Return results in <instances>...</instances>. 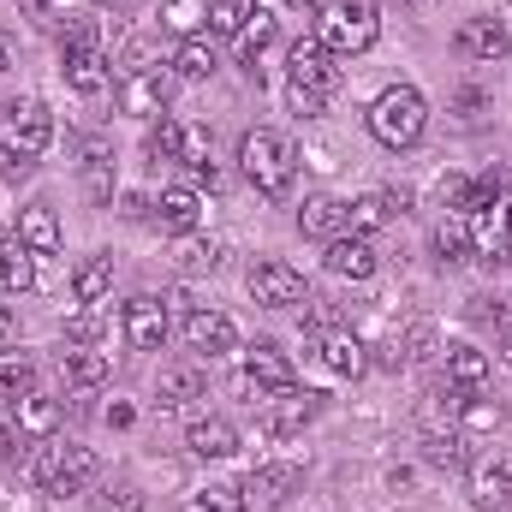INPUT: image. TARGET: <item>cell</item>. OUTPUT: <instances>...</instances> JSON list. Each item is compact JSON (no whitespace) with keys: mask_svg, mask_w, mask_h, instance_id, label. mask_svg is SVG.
Wrapping results in <instances>:
<instances>
[{"mask_svg":"<svg viewBox=\"0 0 512 512\" xmlns=\"http://www.w3.org/2000/svg\"><path fill=\"white\" fill-rule=\"evenodd\" d=\"M316 358H322L328 376H364V370H370V352H364V340H358L352 328H328V334H316Z\"/></svg>","mask_w":512,"mask_h":512,"instance_id":"2e32d148","label":"cell"},{"mask_svg":"<svg viewBox=\"0 0 512 512\" xmlns=\"http://www.w3.org/2000/svg\"><path fill=\"white\" fill-rule=\"evenodd\" d=\"M24 6H30V12H48V6H54V0H24Z\"/></svg>","mask_w":512,"mask_h":512,"instance_id":"f907efd6","label":"cell"},{"mask_svg":"<svg viewBox=\"0 0 512 512\" xmlns=\"http://www.w3.org/2000/svg\"><path fill=\"white\" fill-rule=\"evenodd\" d=\"M12 66H18V54H12V42L0 36V72H12Z\"/></svg>","mask_w":512,"mask_h":512,"instance_id":"c3c4849f","label":"cell"},{"mask_svg":"<svg viewBox=\"0 0 512 512\" xmlns=\"http://www.w3.org/2000/svg\"><path fill=\"white\" fill-rule=\"evenodd\" d=\"M161 30H173L179 42L209 30V0H161Z\"/></svg>","mask_w":512,"mask_h":512,"instance_id":"f1b7e54d","label":"cell"},{"mask_svg":"<svg viewBox=\"0 0 512 512\" xmlns=\"http://www.w3.org/2000/svg\"><path fill=\"white\" fill-rule=\"evenodd\" d=\"M465 489H471V507L477 512H501L512 507V459L507 453H483L465 465Z\"/></svg>","mask_w":512,"mask_h":512,"instance_id":"7c38bea8","label":"cell"},{"mask_svg":"<svg viewBox=\"0 0 512 512\" xmlns=\"http://www.w3.org/2000/svg\"><path fill=\"white\" fill-rule=\"evenodd\" d=\"M114 292V256H90V262H78V274H72V298L78 304H102Z\"/></svg>","mask_w":512,"mask_h":512,"instance_id":"83f0119b","label":"cell"},{"mask_svg":"<svg viewBox=\"0 0 512 512\" xmlns=\"http://www.w3.org/2000/svg\"><path fill=\"white\" fill-rule=\"evenodd\" d=\"M84 185H90L96 203H114V161H108L102 143H90V155H84Z\"/></svg>","mask_w":512,"mask_h":512,"instance_id":"d590c367","label":"cell"},{"mask_svg":"<svg viewBox=\"0 0 512 512\" xmlns=\"http://www.w3.org/2000/svg\"><path fill=\"white\" fill-rule=\"evenodd\" d=\"M96 334H102V310H96V304H84V310L66 322V340H72V346H90Z\"/></svg>","mask_w":512,"mask_h":512,"instance_id":"ee69618b","label":"cell"},{"mask_svg":"<svg viewBox=\"0 0 512 512\" xmlns=\"http://www.w3.org/2000/svg\"><path fill=\"white\" fill-rule=\"evenodd\" d=\"M298 233H310V239H340V233H352V227H346V203H340V197H304Z\"/></svg>","mask_w":512,"mask_h":512,"instance_id":"484cf974","label":"cell"},{"mask_svg":"<svg viewBox=\"0 0 512 512\" xmlns=\"http://www.w3.org/2000/svg\"><path fill=\"white\" fill-rule=\"evenodd\" d=\"M179 512H245V501H239V489H221V483H209V489H191Z\"/></svg>","mask_w":512,"mask_h":512,"instance_id":"ab89813d","label":"cell"},{"mask_svg":"<svg viewBox=\"0 0 512 512\" xmlns=\"http://www.w3.org/2000/svg\"><path fill=\"white\" fill-rule=\"evenodd\" d=\"M60 48H102V30H96V18H72V24L60 30Z\"/></svg>","mask_w":512,"mask_h":512,"instance_id":"f6af8a7d","label":"cell"},{"mask_svg":"<svg viewBox=\"0 0 512 512\" xmlns=\"http://www.w3.org/2000/svg\"><path fill=\"white\" fill-rule=\"evenodd\" d=\"M60 72H66V84H72L78 96H102V90L114 84L108 48H60Z\"/></svg>","mask_w":512,"mask_h":512,"instance_id":"9a60e30c","label":"cell"},{"mask_svg":"<svg viewBox=\"0 0 512 512\" xmlns=\"http://www.w3.org/2000/svg\"><path fill=\"white\" fill-rule=\"evenodd\" d=\"M167 334H173V322H167V304L161 298H131L126 304V340L131 352H161L167 346Z\"/></svg>","mask_w":512,"mask_h":512,"instance_id":"5bb4252c","label":"cell"},{"mask_svg":"<svg viewBox=\"0 0 512 512\" xmlns=\"http://www.w3.org/2000/svg\"><path fill=\"white\" fill-rule=\"evenodd\" d=\"M6 340H12V310L0 304V352H6Z\"/></svg>","mask_w":512,"mask_h":512,"instance_id":"681fc988","label":"cell"},{"mask_svg":"<svg viewBox=\"0 0 512 512\" xmlns=\"http://www.w3.org/2000/svg\"><path fill=\"white\" fill-rule=\"evenodd\" d=\"M304 304H310V310H304V328H310V334L340 328V322H334V304H322V298H304Z\"/></svg>","mask_w":512,"mask_h":512,"instance_id":"bcb514c9","label":"cell"},{"mask_svg":"<svg viewBox=\"0 0 512 512\" xmlns=\"http://www.w3.org/2000/svg\"><path fill=\"white\" fill-rule=\"evenodd\" d=\"M387 215H393V203H387V197H358V203H346V227H352L358 239H370Z\"/></svg>","mask_w":512,"mask_h":512,"instance_id":"f35d334b","label":"cell"},{"mask_svg":"<svg viewBox=\"0 0 512 512\" xmlns=\"http://www.w3.org/2000/svg\"><path fill=\"white\" fill-rule=\"evenodd\" d=\"M173 66H179V78H191V84H197V78H215V66H221V60H215V48H209L203 36H191V42H179V48H173Z\"/></svg>","mask_w":512,"mask_h":512,"instance_id":"d6a6232c","label":"cell"},{"mask_svg":"<svg viewBox=\"0 0 512 512\" xmlns=\"http://www.w3.org/2000/svg\"><path fill=\"white\" fill-rule=\"evenodd\" d=\"M334 90H340V66H334V54H328L316 36L292 42V60H286V108H292L298 120H316V114L328 108Z\"/></svg>","mask_w":512,"mask_h":512,"instance_id":"6da1fadb","label":"cell"},{"mask_svg":"<svg viewBox=\"0 0 512 512\" xmlns=\"http://www.w3.org/2000/svg\"><path fill=\"white\" fill-rule=\"evenodd\" d=\"M501 328H507V364H512V322H501Z\"/></svg>","mask_w":512,"mask_h":512,"instance_id":"f5cc1de1","label":"cell"},{"mask_svg":"<svg viewBox=\"0 0 512 512\" xmlns=\"http://www.w3.org/2000/svg\"><path fill=\"white\" fill-rule=\"evenodd\" d=\"M0 286H6V239H0Z\"/></svg>","mask_w":512,"mask_h":512,"instance_id":"816d5d0a","label":"cell"},{"mask_svg":"<svg viewBox=\"0 0 512 512\" xmlns=\"http://www.w3.org/2000/svg\"><path fill=\"white\" fill-rule=\"evenodd\" d=\"M60 370L72 387H102L114 376V352H96V346H66L60 352Z\"/></svg>","mask_w":512,"mask_h":512,"instance_id":"d4e9b609","label":"cell"},{"mask_svg":"<svg viewBox=\"0 0 512 512\" xmlns=\"http://www.w3.org/2000/svg\"><path fill=\"white\" fill-rule=\"evenodd\" d=\"M48 143H54V114H48V102H12V108L0 114V155H6L12 167H30L36 155H48Z\"/></svg>","mask_w":512,"mask_h":512,"instance_id":"5b68a950","label":"cell"},{"mask_svg":"<svg viewBox=\"0 0 512 512\" xmlns=\"http://www.w3.org/2000/svg\"><path fill=\"white\" fill-rule=\"evenodd\" d=\"M203 393H209L203 364H173V370H161V382H155V405H161V411H179V405H191V399H203Z\"/></svg>","mask_w":512,"mask_h":512,"instance_id":"44dd1931","label":"cell"},{"mask_svg":"<svg viewBox=\"0 0 512 512\" xmlns=\"http://www.w3.org/2000/svg\"><path fill=\"white\" fill-rule=\"evenodd\" d=\"M245 286H251V298L262 304V310H292V304H304V298H310L304 274H298L292 262H280V256H262V262H251Z\"/></svg>","mask_w":512,"mask_h":512,"instance_id":"52a82bcc","label":"cell"},{"mask_svg":"<svg viewBox=\"0 0 512 512\" xmlns=\"http://www.w3.org/2000/svg\"><path fill=\"white\" fill-rule=\"evenodd\" d=\"M495 423H501V405L483 399V387H477V393H459V435H483V429H495Z\"/></svg>","mask_w":512,"mask_h":512,"instance_id":"836d02e7","label":"cell"},{"mask_svg":"<svg viewBox=\"0 0 512 512\" xmlns=\"http://www.w3.org/2000/svg\"><path fill=\"white\" fill-rule=\"evenodd\" d=\"M483 382H489V352H477V346H447V387L477 393Z\"/></svg>","mask_w":512,"mask_h":512,"instance_id":"4316f807","label":"cell"},{"mask_svg":"<svg viewBox=\"0 0 512 512\" xmlns=\"http://www.w3.org/2000/svg\"><path fill=\"white\" fill-rule=\"evenodd\" d=\"M155 221H161L167 233H197V221H203V197H197L191 185H167V191L155 197Z\"/></svg>","mask_w":512,"mask_h":512,"instance_id":"603a6c76","label":"cell"},{"mask_svg":"<svg viewBox=\"0 0 512 512\" xmlns=\"http://www.w3.org/2000/svg\"><path fill=\"white\" fill-rule=\"evenodd\" d=\"M185 447H191L197 459H233V453H239V429H233L227 417H197V423L185 429Z\"/></svg>","mask_w":512,"mask_h":512,"instance_id":"cb8c5ba5","label":"cell"},{"mask_svg":"<svg viewBox=\"0 0 512 512\" xmlns=\"http://www.w3.org/2000/svg\"><path fill=\"white\" fill-rule=\"evenodd\" d=\"M185 346L203 358H227V352H239V322L215 304H197V310H185Z\"/></svg>","mask_w":512,"mask_h":512,"instance_id":"30bf717a","label":"cell"},{"mask_svg":"<svg viewBox=\"0 0 512 512\" xmlns=\"http://www.w3.org/2000/svg\"><path fill=\"white\" fill-rule=\"evenodd\" d=\"M108 423L114 429H131V405H108Z\"/></svg>","mask_w":512,"mask_h":512,"instance_id":"7dc6e473","label":"cell"},{"mask_svg":"<svg viewBox=\"0 0 512 512\" xmlns=\"http://www.w3.org/2000/svg\"><path fill=\"white\" fill-rule=\"evenodd\" d=\"M429 245H435L441 262H459V256L471 251V221H465V215H441L435 233H429Z\"/></svg>","mask_w":512,"mask_h":512,"instance_id":"1f68e13d","label":"cell"},{"mask_svg":"<svg viewBox=\"0 0 512 512\" xmlns=\"http://www.w3.org/2000/svg\"><path fill=\"white\" fill-rule=\"evenodd\" d=\"M423 459H429V465H441V471H465V465H471V453H465V435H459V429L429 435V441H423Z\"/></svg>","mask_w":512,"mask_h":512,"instance_id":"e575fe53","label":"cell"},{"mask_svg":"<svg viewBox=\"0 0 512 512\" xmlns=\"http://www.w3.org/2000/svg\"><path fill=\"white\" fill-rule=\"evenodd\" d=\"M382 268V256L370 239H358V233H340V239H328V274H340V280H370Z\"/></svg>","mask_w":512,"mask_h":512,"instance_id":"e0dca14e","label":"cell"},{"mask_svg":"<svg viewBox=\"0 0 512 512\" xmlns=\"http://www.w3.org/2000/svg\"><path fill=\"white\" fill-rule=\"evenodd\" d=\"M376 36H382V6H376V0H328L322 18H316V42H322L334 60L370 54Z\"/></svg>","mask_w":512,"mask_h":512,"instance_id":"7a4b0ae2","label":"cell"},{"mask_svg":"<svg viewBox=\"0 0 512 512\" xmlns=\"http://www.w3.org/2000/svg\"><path fill=\"white\" fill-rule=\"evenodd\" d=\"M179 149H185V126H179V120L149 126V155H155V161H179Z\"/></svg>","mask_w":512,"mask_h":512,"instance_id":"7bdbcfd3","label":"cell"},{"mask_svg":"<svg viewBox=\"0 0 512 512\" xmlns=\"http://www.w3.org/2000/svg\"><path fill=\"white\" fill-rule=\"evenodd\" d=\"M286 6H310V0H286Z\"/></svg>","mask_w":512,"mask_h":512,"instance_id":"11a10c76","label":"cell"},{"mask_svg":"<svg viewBox=\"0 0 512 512\" xmlns=\"http://www.w3.org/2000/svg\"><path fill=\"white\" fill-rule=\"evenodd\" d=\"M501 512H512V507H501Z\"/></svg>","mask_w":512,"mask_h":512,"instance_id":"9f6ffc18","label":"cell"},{"mask_svg":"<svg viewBox=\"0 0 512 512\" xmlns=\"http://www.w3.org/2000/svg\"><path fill=\"white\" fill-rule=\"evenodd\" d=\"M179 268H185V274H215V268H221V245L179 233Z\"/></svg>","mask_w":512,"mask_h":512,"instance_id":"8d00e7d4","label":"cell"},{"mask_svg":"<svg viewBox=\"0 0 512 512\" xmlns=\"http://www.w3.org/2000/svg\"><path fill=\"white\" fill-rule=\"evenodd\" d=\"M30 387H36V358L18 352V346H6L0 352V399H24Z\"/></svg>","mask_w":512,"mask_h":512,"instance_id":"f546056e","label":"cell"},{"mask_svg":"<svg viewBox=\"0 0 512 512\" xmlns=\"http://www.w3.org/2000/svg\"><path fill=\"white\" fill-rule=\"evenodd\" d=\"M370 137L382 143V149H411L423 131H429V102H423V90L417 84H387L382 96L370 102Z\"/></svg>","mask_w":512,"mask_h":512,"instance_id":"277c9868","label":"cell"},{"mask_svg":"<svg viewBox=\"0 0 512 512\" xmlns=\"http://www.w3.org/2000/svg\"><path fill=\"white\" fill-rule=\"evenodd\" d=\"M239 167H245V179H251L262 197H286L292 179H298V149H292V137L256 126L239 137Z\"/></svg>","mask_w":512,"mask_h":512,"instance_id":"3957f363","label":"cell"},{"mask_svg":"<svg viewBox=\"0 0 512 512\" xmlns=\"http://www.w3.org/2000/svg\"><path fill=\"white\" fill-rule=\"evenodd\" d=\"M256 0H209V30L215 36H239L245 24H251Z\"/></svg>","mask_w":512,"mask_h":512,"instance_id":"74e56055","label":"cell"},{"mask_svg":"<svg viewBox=\"0 0 512 512\" xmlns=\"http://www.w3.org/2000/svg\"><path fill=\"white\" fill-rule=\"evenodd\" d=\"M36 251H24L18 239H6V286H18V292H30L36 286V262H30Z\"/></svg>","mask_w":512,"mask_h":512,"instance_id":"b9f144b4","label":"cell"},{"mask_svg":"<svg viewBox=\"0 0 512 512\" xmlns=\"http://www.w3.org/2000/svg\"><path fill=\"white\" fill-rule=\"evenodd\" d=\"M298 489H304V471L298 465H256V471H245V483H239V501H245V512H280Z\"/></svg>","mask_w":512,"mask_h":512,"instance_id":"ba28073f","label":"cell"},{"mask_svg":"<svg viewBox=\"0 0 512 512\" xmlns=\"http://www.w3.org/2000/svg\"><path fill=\"white\" fill-rule=\"evenodd\" d=\"M453 42H459L465 60H501L507 54V24L501 18H465Z\"/></svg>","mask_w":512,"mask_h":512,"instance_id":"7402d4cb","label":"cell"},{"mask_svg":"<svg viewBox=\"0 0 512 512\" xmlns=\"http://www.w3.org/2000/svg\"><path fill=\"white\" fill-rule=\"evenodd\" d=\"M316 411H322V393H310V387H280V393L262 399V429L286 441V435H304V423H316Z\"/></svg>","mask_w":512,"mask_h":512,"instance_id":"8fae6325","label":"cell"},{"mask_svg":"<svg viewBox=\"0 0 512 512\" xmlns=\"http://www.w3.org/2000/svg\"><path fill=\"white\" fill-rule=\"evenodd\" d=\"M471 221V251H483L489 262H501L512 251V185L495 197V203H483L477 215H465Z\"/></svg>","mask_w":512,"mask_h":512,"instance_id":"4fadbf2b","label":"cell"},{"mask_svg":"<svg viewBox=\"0 0 512 512\" xmlns=\"http://www.w3.org/2000/svg\"><path fill=\"white\" fill-rule=\"evenodd\" d=\"M102 6H131V0H102Z\"/></svg>","mask_w":512,"mask_h":512,"instance_id":"db71d44e","label":"cell"},{"mask_svg":"<svg viewBox=\"0 0 512 512\" xmlns=\"http://www.w3.org/2000/svg\"><path fill=\"white\" fill-rule=\"evenodd\" d=\"M239 387L256 393V399H268L280 387H298V370H292V358L274 340H256V346H245V376H239Z\"/></svg>","mask_w":512,"mask_h":512,"instance_id":"9c48e42d","label":"cell"},{"mask_svg":"<svg viewBox=\"0 0 512 512\" xmlns=\"http://www.w3.org/2000/svg\"><path fill=\"white\" fill-rule=\"evenodd\" d=\"M120 114H131V120L167 114V84H161L155 72H126V78H120Z\"/></svg>","mask_w":512,"mask_h":512,"instance_id":"ffe728a7","label":"cell"},{"mask_svg":"<svg viewBox=\"0 0 512 512\" xmlns=\"http://www.w3.org/2000/svg\"><path fill=\"white\" fill-rule=\"evenodd\" d=\"M30 477H36V489H42V495H54V501L84 495V489L96 483V453H90V447H78V441H66V447H42V453H36V465H30Z\"/></svg>","mask_w":512,"mask_h":512,"instance_id":"8992f818","label":"cell"},{"mask_svg":"<svg viewBox=\"0 0 512 512\" xmlns=\"http://www.w3.org/2000/svg\"><path fill=\"white\" fill-rule=\"evenodd\" d=\"M60 417H66V411H60L54 393H36V387H30L24 399H12V423H18V435H30V441H48V435L60 429Z\"/></svg>","mask_w":512,"mask_h":512,"instance_id":"d6986e66","label":"cell"},{"mask_svg":"<svg viewBox=\"0 0 512 512\" xmlns=\"http://www.w3.org/2000/svg\"><path fill=\"white\" fill-rule=\"evenodd\" d=\"M268 42H274V18H268V12H262V6H256V12H251V24H245V30H239V54H245V60H251V72H256V54H262V48H268Z\"/></svg>","mask_w":512,"mask_h":512,"instance_id":"60d3db41","label":"cell"},{"mask_svg":"<svg viewBox=\"0 0 512 512\" xmlns=\"http://www.w3.org/2000/svg\"><path fill=\"white\" fill-rule=\"evenodd\" d=\"M24 251L36 256H54L60 245H66V233H60V215L48 209V203H30V209H18V233H12Z\"/></svg>","mask_w":512,"mask_h":512,"instance_id":"ac0fdd59","label":"cell"},{"mask_svg":"<svg viewBox=\"0 0 512 512\" xmlns=\"http://www.w3.org/2000/svg\"><path fill=\"white\" fill-rule=\"evenodd\" d=\"M84 507L90 512H143V489H131V483H90Z\"/></svg>","mask_w":512,"mask_h":512,"instance_id":"4dcf8cb0","label":"cell"}]
</instances>
